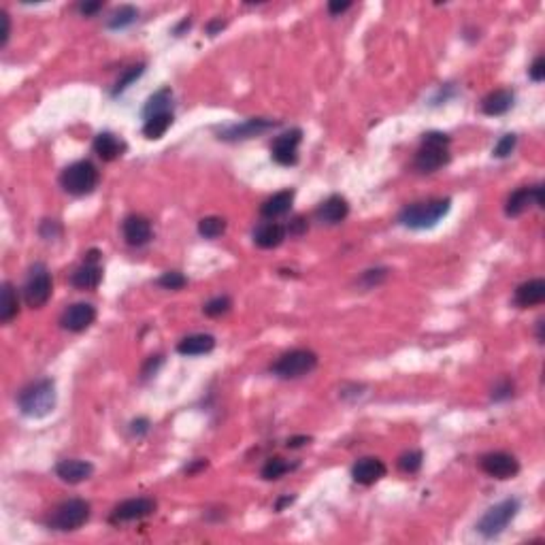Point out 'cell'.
<instances>
[{"label": "cell", "mask_w": 545, "mask_h": 545, "mask_svg": "<svg viewBox=\"0 0 545 545\" xmlns=\"http://www.w3.org/2000/svg\"><path fill=\"white\" fill-rule=\"evenodd\" d=\"M450 209H452L450 198H428L422 202L407 204L398 215V222L411 231H426L437 226L450 213Z\"/></svg>", "instance_id": "cell-1"}, {"label": "cell", "mask_w": 545, "mask_h": 545, "mask_svg": "<svg viewBox=\"0 0 545 545\" xmlns=\"http://www.w3.org/2000/svg\"><path fill=\"white\" fill-rule=\"evenodd\" d=\"M18 407L26 417H47L56 409V381L49 377L28 384L18 394Z\"/></svg>", "instance_id": "cell-2"}, {"label": "cell", "mask_w": 545, "mask_h": 545, "mask_svg": "<svg viewBox=\"0 0 545 545\" xmlns=\"http://www.w3.org/2000/svg\"><path fill=\"white\" fill-rule=\"evenodd\" d=\"M450 137L443 133H428L415 154V169L420 173H434L450 162Z\"/></svg>", "instance_id": "cell-3"}, {"label": "cell", "mask_w": 545, "mask_h": 545, "mask_svg": "<svg viewBox=\"0 0 545 545\" xmlns=\"http://www.w3.org/2000/svg\"><path fill=\"white\" fill-rule=\"evenodd\" d=\"M92 515V507L87 501L83 498H68L64 503H60L49 520H47V526L51 530H58V532H71V530H77L81 528Z\"/></svg>", "instance_id": "cell-4"}, {"label": "cell", "mask_w": 545, "mask_h": 545, "mask_svg": "<svg viewBox=\"0 0 545 545\" xmlns=\"http://www.w3.org/2000/svg\"><path fill=\"white\" fill-rule=\"evenodd\" d=\"M98 179H100L98 169L90 160H79L62 171L60 185L64 188V192H68L73 196H85L96 190Z\"/></svg>", "instance_id": "cell-5"}, {"label": "cell", "mask_w": 545, "mask_h": 545, "mask_svg": "<svg viewBox=\"0 0 545 545\" xmlns=\"http://www.w3.org/2000/svg\"><path fill=\"white\" fill-rule=\"evenodd\" d=\"M518 511H520V501L518 498H505L503 503L490 507L482 515V520L477 522V532L486 539L498 537L509 526V522L518 515Z\"/></svg>", "instance_id": "cell-6"}, {"label": "cell", "mask_w": 545, "mask_h": 545, "mask_svg": "<svg viewBox=\"0 0 545 545\" xmlns=\"http://www.w3.org/2000/svg\"><path fill=\"white\" fill-rule=\"evenodd\" d=\"M317 367V354L311 350H292L286 352L273 367V375L281 379H298L309 375Z\"/></svg>", "instance_id": "cell-7"}, {"label": "cell", "mask_w": 545, "mask_h": 545, "mask_svg": "<svg viewBox=\"0 0 545 545\" xmlns=\"http://www.w3.org/2000/svg\"><path fill=\"white\" fill-rule=\"evenodd\" d=\"M54 292V283H51V275L47 271L45 264H35L28 273V279L24 283V300L28 307L32 309H41Z\"/></svg>", "instance_id": "cell-8"}, {"label": "cell", "mask_w": 545, "mask_h": 545, "mask_svg": "<svg viewBox=\"0 0 545 545\" xmlns=\"http://www.w3.org/2000/svg\"><path fill=\"white\" fill-rule=\"evenodd\" d=\"M302 141V130L300 128H292L279 137H275V141L271 143V156L277 164L281 166H294L298 162V145Z\"/></svg>", "instance_id": "cell-9"}, {"label": "cell", "mask_w": 545, "mask_h": 545, "mask_svg": "<svg viewBox=\"0 0 545 545\" xmlns=\"http://www.w3.org/2000/svg\"><path fill=\"white\" fill-rule=\"evenodd\" d=\"M482 471L496 479H511L520 473V463L507 452H492L482 458Z\"/></svg>", "instance_id": "cell-10"}, {"label": "cell", "mask_w": 545, "mask_h": 545, "mask_svg": "<svg viewBox=\"0 0 545 545\" xmlns=\"http://www.w3.org/2000/svg\"><path fill=\"white\" fill-rule=\"evenodd\" d=\"M94 319H96L94 305H90V302H75V305H71L62 313L60 326H62L64 331H68V333H83V331H87L90 326L94 324Z\"/></svg>", "instance_id": "cell-11"}, {"label": "cell", "mask_w": 545, "mask_h": 545, "mask_svg": "<svg viewBox=\"0 0 545 545\" xmlns=\"http://www.w3.org/2000/svg\"><path fill=\"white\" fill-rule=\"evenodd\" d=\"M156 501L147 498V496H139V498H128L124 503H120L114 513H111V522L120 524V522H135V520H143L147 515H152L156 511Z\"/></svg>", "instance_id": "cell-12"}, {"label": "cell", "mask_w": 545, "mask_h": 545, "mask_svg": "<svg viewBox=\"0 0 545 545\" xmlns=\"http://www.w3.org/2000/svg\"><path fill=\"white\" fill-rule=\"evenodd\" d=\"M98 256H100V252H96V250L87 252L85 262L71 275V283L77 290H94V288L100 286V281H102V267L98 264Z\"/></svg>", "instance_id": "cell-13"}, {"label": "cell", "mask_w": 545, "mask_h": 545, "mask_svg": "<svg viewBox=\"0 0 545 545\" xmlns=\"http://www.w3.org/2000/svg\"><path fill=\"white\" fill-rule=\"evenodd\" d=\"M122 233L128 245L133 247H143L152 241L154 231H152V222L143 215H128L124 224H122Z\"/></svg>", "instance_id": "cell-14"}, {"label": "cell", "mask_w": 545, "mask_h": 545, "mask_svg": "<svg viewBox=\"0 0 545 545\" xmlns=\"http://www.w3.org/2000/svg\"><path fill=\"white\" fill-rule=\"evenodd\" d=\"M348 213H350V202H348L343 196L335 194V196H331V198H326V200L317 207L315 217H317V222H322V224L335 226V224H341V222L345 220Z\"/></svg>", "instance_id": "cell-15"}, {"label": "cell", "mask_w": 545, "mask_h": 545, "mask_svg": "<svg viewBox=\"0 0 545 545\" xmlns=\"http://www.w3.org/2000/svg\"><path fill=\"white\" fill-rule=\"evenodd\" d=\"M277 122L273 120H262V118H254V120H247L243 124H235V126H228L220 133V139L224 141H239V139H252L269 128H275Z\"/></svg>", "instance_id": "cell-16"}, {"label": "cell", "mask_w": 545, "mask_h": 545, "mask_svg": "<svg viewBox=\"0 0 545 545\" xmlns=\"http://www.w3.org/2000/svg\"><path fill=\"white\" fill-rule=\"evenodd\" d=\"M94 473V465L87 460H77V458H66L56 465V475L64 484H81L90 479Z\"/></svg>", "instance_id": "cell-17"}, {"label": "cell", "mask_w": 545, "mask_h": 545, "mask_svg": "<svg viewBox=\"0 0 545 545\" xmlns=\"http://www.w3.org/2000/svg\"><path fill=\"white\" fill-rule=\"evenodd\" d=\"M384 475H386V465L379 458H373V456L358 460L352 469V479L360 486H373Z\"/></svg>", "instance_id": "cell-18"}, {"label": "cell", "mask_w": 545, "mask_h": 545, "mask_svg": "<svg viewBox=\"0 0 545 545\" xmlns=\"http://www.w3.org/2000/svg\"><path fill=\"white\" fill-rule=\"evenodd\" d=\"M92 147H94V152L98 154V158H102L104 162H114V160H118L120 156H124V152H126V143H124L120 137H116L114 133H100V135H96Z\"/></svg>", "instance_id": "cell-19"}, {"label": "cell", "mask_w": 545, "mask_h": 545, "mask_svg": "<svg viewBox=\"0 0 545 545\" xmlns=\"http://www.w3.org/2000/svg\"><path fill=\"white\" fill-rule=\"evenodd\" d=\"M513 300H515V305L520 309H528V307L541 305L545 300V281L543 279L524 281L522 286H518Z\"/></svg>", "instance_id": "cell-20"}, {"label": "cell", "mask_w": 545, "mask_h": 545, "mask_svg": "<svg viewBox=\"0 0 545 545\" xmlns=\"http://www.w3.org/2000/svg\"><path fill=\"white\" fill-rule=\"evenodd\" d=\"M292 202H294V190H281L262 202L260 213L267 220H275V217H281L292 209Z\"/></svg>", "instance_id": "cell-21"}, {"label": "cell", "mask_w": 545, "mask_h": 545, "mask_svg": "<svg viewBox=\"0 0 545 545\" xmlns=\"http://www.w3.org/2000/svg\"><path fill=\"white\" fill-rule=\"evenodd\" d=\"M286 239V228L277 222H264L254 231V243L262 250L279 247Z\"/></svg>", "instance_id": "cell-22"}, {"label": "cell", "mask_w": 545, "mask_h": 545, "mask_svg": "<svg viewBox=\"0 0 545 545\" xmlns=\"http://www.w3.org/2000/svg\"><path fill=\"white\" fill-rule=\"evenodd\" d=\"M213 348H215V337L204 335V333L190 335L177 343V352L181 356H204V354L213 352Z\"/></svg>", "instance_id": "cell-23"}, {"label": "cell", "mask_w": 545, "mask_h": 545, "mask_svg": "<svg viewBox=\"0 0 545 545\" xmlns=\"http://www.w3.org/2000/svg\"><path fill=\"white\" fill-rule=\"evenodd\" d=\"M513 106V92L511 90H494L482 100V111L486 116H503Z\"/></svg>", "instance_id": "cell-24"}, {"label": "cell", "mask_w": 545, "mask_h": 545, "mask_svg": "<svg viewBox=\"0 0 545 545\" xmlns=\"http://www.w3.org/2000/svg\"><path fill=\"white\" fill-rule=\"evenodd\" d=\"M532 202H534V188H520V190L511 192V196L507 198L505 213H507L509 217H518V215H522Z\"/></svg>", "instance_id": "cell-25"}, {"label": "cell", "mask_w": 545, "mask_h": 545, "mask_svg": "<svg viewBox=\"0 0 545 545\" xmlns=\"http://www.w3.org/2000/svg\"><path fill=\"white\" fill-rule=\"evenodd\" d=\"M171 100H173V92L171 87H162L158 90L156 94L149 96V100L145 102L143 106V118H152V116H158V114H166L171 111Z\"/></svg>", "instance_id": "cell-26"}, {"label": "cell", "mask_w": 545, "mask_h": 545, "mask_svg": "<svg viewBox=\"0 0 545 545\" xmlns=\"http://www.w3.org/2000/svg\"><path fill=\"white\" fill-rule=\"evenodd\" d=\"M171 126H173V114H171V111L158 114V116H152V118L145 120V124H143V135H145V139L156 141V139H162Z\"/></svg>", "instance_id": "cell-27"}, {"label": "cell", "mask_w": 545, "mask_h": 545, "mask_svg": "<svg viewBox=\"0 0 545 545\" xmlns=\"http://www.w3.org/2000/svg\"><path fill=\"white\" fill-rule=\"evenodd\" d=\"M20 311V300H18V294L13 290V286L7 281L3 283V296H0V322L3 324H9Z\"/></svg>", "instance_id": "cell-28"}, {"label": "cell", "mask_w": 545, "mask_h": 545, "mask_svg": "<svg viewBox=\"0 0 545 545\" xmlns=\"http://www.w3.org/2000/svg\"><path fill=\"white\" fill-rule=\"evenodd\" d=\"M226 233V220L224 217H217V215H209L202 217L198 222V235L204 239H217Z\"/></svg>", "instance_id": "cell-29"}, {"label": "cell", "mask_w": 545, "mask_h": 545, "mask_svg": "<svg viewBox=\"0 0 545 545\" xmlns=\"http://www.w3.org/2000/svg\"><path fill=\"white\" fill-rule=\"evenodd\" d=\"M137 18H139V11L133 5H124L111 13V18L106 20V26L111 30H122V28H128L130 24H135Z\"/></svg>", "instance_id": "cell-30"}, {"label": "cell", "mask_w": 545, "mask_h": 545, "mask_svg": "<svg viewBox=\"0 0 545 545\" xmlns=\"http://www.w3.org/2000/svg\"><path fill=\"white\" fill-rule=\"evenodd\" d=\"M422 463H424V454L420 450H411L398 458V469L407 475H413L422 469Z\"/></svg>", "instance_id": "cell-31"}, {"label": "cell", "mask_w": 545, "mask_h": 545, "mask_svg": "<svg viewBox=\"0 0 545 545\" xmlns=\"http://www.w3.org/2000/svg\"><path fill=\"white\" fill-rule=\"evenodd\" d=\"M143 71H145V64H135V66H128L126 71H124V75L116 81V87H114V96H118V94H122L128 85H133L141 75H143Z\"/></svg>", "instance_id": "cell-32"}, {"label": "cell", "mask_w": 545, "mask_h": 545, "mask_svg": "<svg viewBox=\"0 0 545 545\" xmlns=\"http://www.w3.org/2000/svg\"><path fill=\"white\" fill-rule=\"evenodd\" d=\"M288 471H290V465H288L283 458H271V460H267V465L262 467V477H264L267 482H275V479L283 477Z\"/></svg>", "instance_id": "cell-33"}, {"label": "cell", "mask_w": 545, "mask_h": 545, "mask_svg": "<svg viewBox=\"0 0 545 545\" xmlns=\"http://www.w3.org/2000/svg\"><path fill=\"white\" fill-rule=\"evenodd\" d=\"M231 307H233V300H231L228 296H215V298H211V300L202 307V311H204V315H209V317H220V315L228 313Z\"/></svg>", "instance_id": "cell-34"}, {"label": "cell", "mask_w": 545, "mask_h": 545, "mask_svg": "<svg viewBox=\"0 0 545 545\" xmlns=\"http://www.w3.org/2000/svg\"><path fill=\"white\" fill-rule=\"evenodd\" d=\"M515 145H518V137L515 135H503L501 137V141L494 145V152H492V156L494 158H498V160H503V158H507V156H511V152L515 149Z\"/></svg>", "instance_id": "cell-35"}, {"label": "cell", "mask_w": 545, "mask_h": 545, "mask_svg": "<svg viewBox=\"0 0 545 545\" xmlns=\"http://www.w3.org/2000/svg\"><path fill=\"white\" fill-rule=\"evenodd\" d=\"M188 283V279L183 277V273L179 271H166L162 273V277L158 279V286H162L164 290H181Z\"/></svg>", "instance_id": "cell-36"}, {"label": "cell", "mask_w": 545, "mask_h": 545, "mask_svg": "<svg viewBox=\"0 0 545 545\" xmlns=\"http://www.w3.org/2000/svg\"><path fill=\"white\" fill-rule=\"evenodd\" d=\"M386 277H388V271H386V269H373V271H365V273H362L360 283L367 286V288H373V286H379Z\"/></svg>", "instance_id": "cell-37"}, {"label": "cell", "mask_w": 545, "mask_h": 545, "mask_svg": "<svg viewBox=\"0 0 545 545\" xmlns=\"http://www.w3.org/2000/svg\"><path fill=\"white\" fill-rule=\"evenodd\" d=\"M511 394H513V384L509 379H505L492 390V400H507V398H511Z\"/></svg>", "instance_id": "cell-38"}, {"label": "cell", "mask_w": 545, "mask_h": 545, "mask_svg": "<svg viewBox=\"0 0 545 545\" xmlns=\"http://www.w3.org/2000/svg\"><path fill=\"white\" fill-rule=\"evenodd\" d=\"M147 432H149V420L147 417L133 420V424H130V434H133V437L141 439V437H145Z\"/></svg>", "instance_id": "cell-39"}, {"label": "cell", "mask_w": 545, "mask_h": 545, "mask_svg": "<svg viewBox=\"0 0 545 545\" xmlns=\"http://www.w3.org/2000/svg\"><path fill=\"white\" fill-rule=\"evenodd\" d=\"M528 75H530L532 81H543L545 79V60H543V56L534 58V62L528 68Z\"/></svg>", "instance_id": "cell-40"}, {"label": "cell", "mask_w": 545, "mask_h": 545, "mask_svg": "<svg viewBox=\"0 0 545 545\" xmlns=\"http://www.w3.org/2000/svg\"><path fill=\"white\" fill-rule=\"evenodd\" d=\"M0 20H3V39H0V45L5 47L9 43V37H11V18H9L7 11H3L0 13Z\"/></svg>", "instance_id": "cell-41"}, {"label": "cell", "mask_w": 545, "mask_h": 545, "mask_svg": "<svg viewBox=\"0 0 545 545\" xmlns=\"http://www.w3.org/2000/svg\"><path fill=\"white\" fill-rule=\"evenodd\" d=\"M162 365V356H152L147 362H145V367H143V379H147V377H152L156 371H158V367Z\"/></svg>", "instance_id": "cell-42"}, {"label": "cell", "mask_w": 545, "mask_h": 545, "mask_svg": "<svg viewBox=\"0 0 545 545\" xmlns=\"http://www.w3.org/2000/svg\"><path fill=\"white\" fill-rule=\"evenodd\" d=\"M352 7V3H339V0H333V3H329V13L331 16H341V13H345L348 9Z\"/></svg>", "instance_id": "cell-43"}, {"label": "cell", "mask_w": 545, "mask_h": 545, "mask_svg": "<svg viewBox=\"0 0 545 545\" xmlns=\"http://www.w3.org/2000/svg\"><path fill=\"white\" fill-rule=\"evenodd\" d=\"M77 9H79V13H81V16L90 18V16H94L96 11H100V9H102V3H81Z\"/></svg>", "instance_id": "cell-44"}, {"label": "cell", "mask_w": 545, "mask_h": 545, "mask_svg": "<svg viewBox=\"0 0 545 545\" xmlns=\"http://www.w3.org/2000/svg\"><path fill=\"white\" fill-rule=\"evenodd\" d=\"M288 231H290V235H302V233H307L305 217H296V220L288 226Z\"/></svg>", "instance_id": "cell-45"}, {"label": "cell", "mask_w": 545, "mask_h": 545, "mask_svg": "<svg viewBox=\"0 0 545 545\" xmlns=\"http://www.w3.org/2000/svg\"><path fill=\"white\" fill-rule=\"evenodd\" d=\"M224 26H226V22H222V20H213V22H209V26H207L209 37H215L220 30H224Z\"/></svg>", "instance_id": "cell-46"}, {"label": "cell", "mask_w": 545, "mask_h": 545, "mask_svg": "<svg viewBox=\"0 0 545 545\" xmlns=\"http://www.w3.org/2000/svg\"><path fill=\"white\" fill-rule=\"evenodd\" d=\"M311 439L309 437H305V434H302V437H292L290 441H288V448L290 450H296V448H302L305 443H309Z\"/></svg>", "instance_id": "cell-47"}, {"label": "cell", "mask_w": 545, "mask_h": 545, "mask_svg": "<svg viewBox=\"0 0 545 545\" xmlns=\"http://www.w3.org/2000/svg\"><path fill=\"white\" fill-rule=\"evenodd\" d=\"M204 467H207V460L198 458L196 463H192L190 467H185V473H188V475H194L196 471H200V469H204Z\"/></svg>", "instance_id": "cell-48"}, {"label": "cell", "mask_w": 545, "mask_h": 545, "mask_svg": "<svg viewBox=\"0 0 545 545\" xmlns=\"http://www.w3.org/2000/svg\"><path fill=\"white\" fill-rule=\"evenodd\" d=\"M534 204H537V207H545V194H543V185H534Z\"/></svg>", "instance_id": "cell-49"}, {"label": "cell", "mask_w": 545, "mask_h": 545, "mask_svg": "<svg viewBox=\"0 0 545 545\" xmlns=\"http://www.w3.org/2000/svg\"><path fill=\"white\" fill-rule=\"evenodd\" d=\"M292 501H294V496H283V498H281V501H279V503L275 505V509H277V511H281V509H283L286 505H290Z\"/></svg>", "instance_id": "cell-50"}, {"label": "cell", "mask_w": 545, "mask_h": 545, "mask_svg": "<svg viewBox=\"0 0 545 545\" xmlns=\"http://www.w3.org/2000/svg\"><path fill=\"white\" fill-rule=\"evenodd\" d=\"M537 337H539V343H543V319L537 322Z\"/></svg>", "instance_id": "cell-51"}]
</instances>
